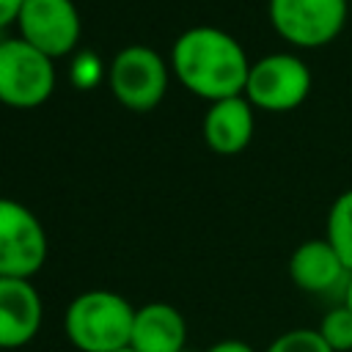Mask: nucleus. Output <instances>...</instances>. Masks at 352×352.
<instances>
[{"instance_id": "nucleus-8", "label": "nucleus", "mask_w": 352, "mask_h": 352, "mask_svg": "<svg viewBox=\"0 0 352 352\" xmlns=\"http://www.w3.org/2000/svg\"><path fill=\"white\" fill-rule=\"evenodd\" d=\"M19 38L58 60L77 50L82 19L74 0H25L16 16Z\"/></svg>"}, {"instance_id": "nucleus-21", "label": "nucleus", "mask_w": 352, "mask_h": 352, "mask_svg": "<svg viewBox=\"0 0 352 352\" xmlns=\"http://www.w3.org/2000/svg\"><path fill=\"white\" fill-rule=\"evenodd\" d=\"M184 352H187V349H184Z\"/></svg>"}, {"instance_id": "nucleus-1", "label": "nucleus", "mask_w": 352, "mask_h": 352, "mask_svg": "<svg viewBox=\"0 0 352 352\" xmlns=\"http://www.w3.org/2000/svg\"><path fill=\"white\" fill-rule=\"evenodd\" d=\"M168 63L179 85L206 102L242 96L250 72V58L242 44L212 25L182 30L170 47Z\"/></svg>"}, {"instance_id": "nucleus-6", "label": "nucleus", "mask_w": 352, "mask_h": 352, "mask_svg": "<svg viewBox=\"0 0 352 352\" xmlns=\"http://www.w3.org/2000/svg\"><path fill=\"white\" fill-rule=\"evenodd\" d=\"M346 11V0H270L267 6L275 33L300 50H316L338 38Z\"/></svg>"}, {"instance_id": "nucleus-15", "label": "nucleus", "mask_w": 352, "mask_h": 352, "mask_svg": "<svg viewBox=\"0 0 352 352\" xmlns=\"http://www.w3.org/2000/svg\"><path fill=\"white\" fill-rule=\"evenodd\" d=\"M264 352H333V349L319 336V330L297 327V330L280 333L275 341H270V346Z\"/></svg>"}, {"instance_id": "nucleus-17", "label": "nucleus", "mask_w": 352, "mask_h": 352, "mask_svg": "<svg viewBox=\"0 0 352 352\" xmlns=\"http://www.w3.org/2000/svg\"><path fill=\"white\" fill-rule=\"evenodd\" d=\"M22 3L25 0H0V30L16 25V16L22 11Z\"/></svg>"}, {"instance_id": "nucleus-13", "label": "nucleus", "mask_w": 352, "mask_h": 352, "mask_svg": "<svg viewBox=\"0 0 352 352\" xmlns=\"http://www.w3.org/2000/svg\"><path fill=\"white\" fill-rule=\"evenodd\" d=\"M324 239L338 253V258L346 267V272L352 275V187L344 190L333 201V206L327 212V234H324Z\"/></svg>"}, {"instance_id": "nucleus-4", "label": "nucleus", "mask_w": 352, "mask_h": 352, "mask_svg": "<svg viewBox=\"0 0 352 352\" xmlns=\"http://www.w3.org/2000/svg\"><path fill=\"white\" fill-rule=\"evenodd\" d=\"M311 85V69L300 55L270 52L258 60H250L242 96L253 104V110L289 113L308 99Z\"/></svg>"}, {"instance_id": "nucleus-3", "label": "nucleus", "mask_w": 352, "mask_h": 352, "mask_svg": "<svg viewBox=\"0 0 352 352\" xmlns=\"http://www.w3.org/2000/svg\"><path fill=\"white\" fill-rule=\"evenodd\" d=\"M170 77V63L146 44L118 50L107 66V88L113 99L132 113L154 110L165 99Z\"/></svg>"}, {"instance_id": "nucleus-16", "label": "nucleus", "mask_w": 352, "mask_h": 352, "mask_svg": "<svg viewBox=\"0 0 352 352\" xmlns=\"http://www.w3.org/2000/svg\"><path fill=\"white\" fill-rule=\"evenodd\" d=\"M96 80H99V63L94 60L91 52H80V58L74 60V82L82 85V88H88Z\"/></svg>"}, {"instance_id": "nucleus-9", "label": "nucleus", "mask_w": 352, "mask_h": 352, "mask_svg": "<svg viewBox=\"0 0 352 352\" xmlns=\"http://www.w3.org/2000/svg\"><path fill=\"white\" fill-rule=\"evenodd\" d=\"M44 322V302L30 278H0V349L28 346Z\"/></svg>"}, {"instance_id": "nucleus-11", "label": "nucleus", "mask_w": 352, "mask_h": 352, "mask_svg": "<svg viewBox=\"0 0 352 352\" xmlns=\"http://www.w3.org/2000/svg\"><path fill=\"white\" fill-rule=\"evenodd\" d=\"M289 278L297 289L308 294H333V292L344 294L349 272L327 239H308L292 250Z\"/></svg>"}, {"instance_id": "nucleus-2", "label": "nucleus", "mask_w": 352, "mask_h": 352, "mask_svg": "<svg viewBox=\"0 0 352 352\" xmlns=\"http://www.w3.org/2000/svg\"><path fill=\"white\" fill-rule=\"evenodd\" d=\"M135 308L110 289H91L77 294L63 314V333L80 352H118L129 346Z\"/></svg>"}, {"instance_id": "nucleus-10", "label": "nucleus", "mask_w": 352, "mask_h": 352, "mask_svg": "<svg viewBox=\"0 0 352 352\" xmlns=\"http://www.w3.org/2000/svg\"><path fill=\"white\" fill-rule=\"evenodd\" d=\"M204 143L220 154L234 157L248 148L256 132V110L245 96H231L220 102H209L204 113Z\"/></svg>"}, {"instance_id": "nucleus-5", "label": "nucleus", "mask_w": 352, "mask_h": 352, "mask_svg": "<svg viewBox=\"0 0 352 352\" xmlns=\"http://www.w3.org/2000/svg\"><path fill=\"white\" fill-rule=\"evenodd\" d=\"M55 91V60L25 38H0V104L11 110L41 107Z\"/></svg>"}, {"instance_id": "nucleus-14", "label": "nucleus", "mask_w": 352, "mask_h": 352, "mask_svg": "<svg viewBox=\"0 0 352 352\" xmlns=\"http://www.w3.org/2000/svg\"><path fill=\"white\" fill-rule=\"evenodd\" d=\"M316 330H319V336L327 341V346L333 352H349L352 349V311L344 302L333 305L322 316Z\"/></svg>"}, {"instance_id": "nucleus-12", "label": "nucleus", "mask_w": 352, "mask_h": 352, "mask_svg": "<svg viewBox=\"0 0 352 352\" xmlns=\"http://www.w3.org/2000/svg\"><path fill=\"white\" fill-rule=\"evenodd\" d=\"M187 319L168 302H146L135 308L132 322V352H184Z\"/></svg>"}, {"instance_id": "nucleus-7", "label": "nucleus", "mask_w": 352, "mask_h": 352, "mask_svg": "<svg viewBox=\"0 0 352 352\" xmlns=\"http://www.w3.org/2000/svg\"><path fill=\"white\" fill-rule=\"evenodd\" d=\"M47 261V231L19 201L0 198V278H33Z\"/></svg>"}, {"instance_id": "nucleus-19", "label": "nucleus", "mask_w": 352, "mask_h": 352, "mask_svg": "<svg viewBox=\"0 0 352 352\" xmlns=\"http://www.w3.org/2000/svg\"><path fill=\"white\" fill-rule=\"evenodd\" d=\"M341 302L352 311V275H349V280H346V286H344V294H341Z\"/></svg>"}, {"instance_id": "nucleus-18", "label": "nucleus", "mask_w": 352, "mask_h": 352, "mask_svg": "<svg viewBox=\"0 0 352 352\" xmlns=\"http://www.w3.org/2000/svg\"><path fill=\"white\" fill-rule=\"evenodd\" d=\"M206 352H256V349L242 338H223V341L212 344Z\"/></svg>"}, {"instance_id": "nucleus-20", "label": "nucleus", "mask_w": 352, "mask_h": 352, "mask_svg": "<svg viewBox=\"0 0 352 352\" xmlns=\"http://www.w3.org/2000/svg\"><path fill=\"white\" fill-rule=\"evenodd\" d=\"M118 352H132V349H129V346H126V349H118Z\"/></svg>"}]
</instances>
